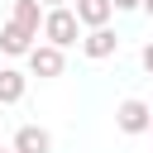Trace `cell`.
<instances>
[{"mask_svg": "<svg viewBox=\"0 0 153 153\" xmlns=\"http://www.w3.org/2000/svg\"><path fill=\"white\" fill-rule=\"evenodd\" d=\"M43 43L48 48H57V53H67L76 38H81V24H76V14H72V5H62V10H43Z\"/></svg>", "mask_w": 153, "mask_h": 153, "instance_id": "cell-1", "label": "cell"}, {"mask_svg": "<svg viewBox=\"0 0 153 153\" xmlns=\"http://www.w3.org/2000/svg\"><path fill=\"white\" fill-rule=\"evenodd\" d=\"M148 115H153V105L139 100V96H129V100L115 105V129L129 134V139H139V134H148Z\"/></svg>", "mask_w": 153, "mask_h": 153, "instance_id": "cell-2", "label": "cell"}, {"mask_svg": "<svg viewBox=\"0 0 153 153\" xmlns=\"http://www.w3.org/2000/svg\"><path fill=\"white\" fill-rule=\"evenodd\" d=\"M24 62H29V72H24V76H38V81H53V76H62V72H67V57H62L57 48H48V43H33Z\"/></svg>", "mask_w": 153, "mask_h": 153, "instance_id": "cell-3", "label": "cell"}, {"mask_svg": "<svg viewBox=\"0 0 153 153\" xmlns=\"http://www.w3.org/2000/svg\"><path fill=\"white\" fill-rule=\"evenodd\" d=\"M76 43H81V53H86L91 62H100V57H115V53H120V33H115L110 24H105V29H86Z\"/></svg>", "mask_w": 153, "mask_h": 153, "instance_id": "cell-4", "label": "cell"}, {"mask_svg": "<svg viewBox=\"0 0 153 153\" xmlns=\"http://www.w3.org/2000/svg\"><path fill=\"white\" fill-rule=\"evenodd\" d=\"M10 148L14 153H53V134L43 124H19L14 139H10Z\"/></svg>", "mask_w": 153, "mask_h": 153, "instance_id": "cell-5", "label": "cell"}, {"mask_svg": "<svg viewBox=\"0 0 153 153\" xmlns=\"http://www.w3.org/2000/svg\"><path fill=\"white\" fill-rule=\"evenodd\" d=\"M72 14H76V24H81V29H105L115 10H110V0H76V5H72Z\"/></svg>", "mask_w": 153, "mask_h": 153, "instance_id": "cell-6", "label": "cell"}, {"mask_svg": "<svg viewBox=\"0 0 153 153\" xmlns=\"http://www.w3.org/2000/svg\"><path fill=\"white\" fill-rule=\"evenodd\" d=\"M10 24H19L24 33H33V38H38V29H43V5H38V0H14Z\"/></svg>", "mask_w": 153, "mask_h": 153, "instance_id": "cell-7", "label": "cell"}, {"mask_svg": "<svg viewBox=\"0 0 153 153\" xmlns=\"http://www.w3.org/2000/svg\"><path fill=\"white\" fill-rule=\"evenodd\" d=\"M29 91V76L19 67H0V105H19Z\"/></svg>", "mask_w": 153, "mask_h": 153, "instance_id": "cell-8", "label": "cell"}, {"mask_svg": "<svg viewBox=\"0 0 153 153\" xmlns=\"http://www.w3.org/2000/svg\"><path fill=\"white\" fill-rule=\"evenodd\" d=\"M29 48H33V33H24L19 24H5L0 29V53L5 57H29Z\"/></svg>", "mask_w": 153, "mask_h": 153, "instance_id": "cell-9", "label": "cell"}, {"mask_svg": "<svg viewBox=\"0 0 153 153\" xmlns=\"http://www.w3.org/2000/svg\"><path fill=\"white\" fill-rule=\"evenodd\" d=\"M139 62H143V72H153V43H148V48L139 53Z\"/></svg>", "mask_w": 153, "mask_h": 153, "instance_id": "cell-10", "label": "cell"}, {"mask_svg": "<svg viewBox=\"0 0 153 153\" xmlns=\"http://www.w3.org/2000/svg\"><path fill=\"white\" fill-rule=\"evenodd\" d=\"M110 10H139V0H110Z\"/></svg>", "mask_w": 153, "mask_h": 153, "instance_id": "cell-11", "label": "cell"}, {"mask_svg": "<svg viewBox=\"0 0 153 153\" xmlns=\"http://www.w3.org/2000/svg\"><path fill=\"white\" fill-rule=\"evenodd\" d=\"M38 5H43V10H62L67 0H38Z\"/></svg>", "mask_w": 153, "mask_h": 153, "instance_id": "cell-12", "label": "cell"}, {"mask_svg": "<svg viewBox=\"0 0 153 153\" xmlns=\"http://www.w3.org/2000/svg\"><path fill=\"white\" fill-rule=\"evenodd\" d=\"M139 10H148V14H153V0H139Z\"/></svg>", "mask_w": 153, "mask_h": 153, "instance_id": "cell-13", "label": "cell"}, {"mask_svg": "<svg viewBox=\"0 0 153 153\" xmlns=\"http://www.w3.org/2000/svg\"><path fill=\"white\" fill-rule=\"evenodd\" d=\"M148 134H153V115H148Z\"/></svg>", "mask_w": 153, "mask_h": 153, "instance_id": "cell-14", "label": "cell"}, {"mask_svg": "<svg viewBox=\"0 0 153 153\" xmlns=\"http://www.w3.org/2000/svg\"><path fill=\"white\" fill-rule=\"evenodd\" d=\"M0 153H14V148H0Z\"/></svg>", "mask_w": 153, "mask_h": 153, "instance_id": "cell-15", "label": "cell"}]
</instances>
